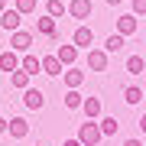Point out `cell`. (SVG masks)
Masks as SVG:
<instances>
[{"label": "cell", "instance_id": "1", "mask_svg": "<svg viewBox=\"0 0 146 146\" xmlns=\"http://www.w3.org/2000/svg\"><path fill=\"white\" fill-rule=\"evenodd\" d=\"M78 140H81V146H98L101 140H104V133H101L98 120H84L81 130H78Z\"/></svg>", "mask_w": 146, "mask_h": 146}, {"label": "cell", "instance_id": "2", "mask_svg": "<svg viewBox=\"0 0 146 146\" xmlns=\"http://www.w3.org/2000/svg\"><path fill=\"white\" fill-rule=\"evenodd\" d=\"M10 49H13V52H29V49H33V33H26V29H13L10 33Z\"/></svg>", "mask_w": 146, "mask_h": 146}, {"label": "cell", "instance_id": "3", "mask_svg": "<svg viewBox=\"0 0 146 146\" xmlns=\"http://www.w3.org/2000/svg\"><path fill=\"white\" fill-rule=\"evenodd\" d=\"M110 65V52H104V49H88V68L91 72H107Z\"/></svg>", "mask_w": 146, "mask_h": 146}, {"label": "cell", "instance_id": "4", "mask_svg": "<svg viewBox=\"0 0 146 146\" xmlns=\"http://www.w3.org/2000/svg\"><path fill=\"white\" fill-rule=\"evenodd\" d=\"M72 42H75L78 49H84V52H88V49L94 46V33H91V26H78V29L72 33Z\"/></svg>", "mask_w": 146, "mask_h": 146}, {"label": "cell", "instance_id": "5", "mask_svg": "<svg viewBox=\"0 0 146 146\" xmlns=\"http://www.w3.org/2000/svg\"><path fill=\"white\" fill-rule=\"evenodd\" d=\"M136 29H140V23H136V13H123V16H120V20H117V33H120V36H133V33Z\"/></svg>", "mask_w": 146, "mask_h": 146}, {"label": "cell", "instance_id": "6", "mask_svg": "<svg viewBox=\"0 0 146 146\" xmlns=\"http://www.w3.org/2000/svg\"><path fill=\"white\" fill-rule=\"evenodd\" d=\"M20 23H23V13L16 10V7H13V10H3V13H0V26H3L7 33L20 29Z\"/></svg>", "mask_w": 146, "mask_h": 146}, {"label": "cell", "instance_id": "7", "mask_svg": "<svg viewBox=\"0 0 146 146\" xmlns=\"http://www.w3.org/2000/svg\"><path fill=\"white\" fill-rule=\"evenodd\" d=\"M78 52H81V49L75 46V42H72V46H58V49H55V58L68 68V65H75V62H78Z\"/></svg>", "mask_w": 146, "mask_h": 146}, {"label": "cell", "instance_id": "8", "mask_svg": "<svg viewBox=\"0 0 146 146\" xmlns=\"http://www.w3.org/2000/svg\"><path fill=\"white\" fill-rule=\"evenodd\" d=\"M23 104H26L29 110H39L42 104H46V94H42L39 88H23Z\"/></svg>", "mask_w": 146, "mask_h": 146}, {"label": "cell", "instance_id": "9", "mask_svg": "<svg viewBox=\"0 0 146 146\" xmlns=\"http://www.w3.org/2000/svg\"><path fill=\"white\" fill-rule=\"evenodd\" d=\"M62 81H65V88H81V84H84V72L75 68V65H68L62 72Z\"/></svg>", "mask_w": 146, "mask_h": 146}, {"label": "cell", "instance_id": "10", "mask_svg": "<svg viewBox=\"0 0 146 146\" xmlns=\"http://www.w3.org/2000/svg\"><path fill=\"white\" fill-rule=\"evenodd\" d=\"M20 68H23L26 75H39V72H42V58H39V55H33V52H23Z\"/></svg>", "mask_w": 146, "mask_h": 146}, {"label": "cell", "instance_id": "11", "mask_svg": "<svg viewBox=\"0 0 146 146\" xmlns=\"http://www.w3.org/2000/svg\"><path fill=\"white\" fill-rule=\"evenodd\" d=\"M91 10H94V7H91V0H72V3H68V13H72L75 20H88Z\"/></svg>", "mask_w": 146, "mask_h": 146}, {"label": "cell", "instance_id": "12", "mask_svg": "<svg viewBox=\"0 0 146 146\" xmlns=\"http://www.w3.org/2000/svg\"><path fill=\"white\" fill-rule=\"evenodd\" d=\"M7 133L16 136V140H23V136L29 133V123H26L23 117H13V120H7Z\"/></svg>", "mask_w": 146, "mask_h": 146}, {"label": "cell", "instance_id": "13", "mask_svg": "<svg viewBox=\"0 0 146 146\" xmlns=\"http://www.w3.org/2000/svg\"><path fill=\"white\" fill-rule=\"evenodd\" d=\"M16 68H20V52L7 49V52L0 55V72H16Z\"/></svg>", "mask_w": 146, "mask_h": 146}, {"label": "cell", "instance_id": "14", "mask_svg": "<svg viewBox=\"0 0 146 146\" xmlns=\"http://www.w3.org/2000/svg\"><path fill=\"white\" fill-rule=\"evenodd\" d=\"M62 62H58V58H55V52L52 55H42V72H46V75H52V78H58V75H62Z\"/></svg>", "mask_w": 146, "mask_h": 146}, {"label": "cell", "instance_id": "15", "mask_svg": "<svg viewBox=\"0 0 146 146\" xmlns=\"http://www.w3.org/2000/svg\"><path fill=\"white\" fill-rule=\"evenodd\" d=\"M81 110H84L88 120H98L101 117V98H84L81 101Z\"/></svg>", "mask_w": 146, "mask_h": 146}, {"label": "cell", "instance_id": "16", "mask_svg": "<svg viewBox=\"0 0 146 146\" xmlns=\"http://www.w3.org/2000/svg\"><path fill=\"white\" fill-rule=\"evenodd\" d=\"M58 26H55V16H39V20H36V33H42V36H52V33H55Z\"/></svg>", "mask_w": 146, "mask_h": 146}, {"label": "cell", "instance_id": "17", "mask_svg": "<svg viewBox=\"0 0 146 146\" xmlns=\"http://www.w3.org/2000/svg\"><path fill=\"white\" fill-rule=\"evenodd\" d=\"M29 78H33V75H26V72H23V68H16V72H10V84H13L16 91L29 88Z\"/></svg>", "mask_w": 146, "mask_h": 146}, {"label": "cell", "instance_id": "18", "mask_svg": "<svg viewBox=\"0 0 146 146\" xmlns=\"http://www.w3.org/2000/svg\"><path fill=\"white\" fill-rule=\"evenodd\" d=\"M127 72H130V75H143L146 72V62H143V55H127Z\"/></svg>", "mask_w": 146, "mask_h": 146}, {"label": "cell", "instance_id": "19", "mask_svg": "<svg viewBox=\"0 0 146 146\" xmlns=\"http://www.w3.org/2000/svg\"><path fill=\"white\" fill-rule=\"evenodd\" d=\"M120 49H123V36H120V33H110V36L104 39V52H120Z\"/></svg>", "mask_w": 146, "mask_h": 146}, {"label": "cell", "instance_id": "20", "mask_svg": "<svg viewBox=\"0 0 146 146\" xmlns=\"http://www.w3.org/2000/svg\"><path fill=\"white\" fill-rule=\"evenodd\" d=\"M98 127H101V133H104V136H114V133L120 130V123H117L114 117H98Z\"/></svg>", "mask_w": 146, "mask_h": 146}, {"label": "cell", "instance_id": "21", "mask_svg": "<svg viewBox=\"0 0 146 146\" xmlns=\"http://www.w3.org/2000/svg\"><path fill=\"white\" fill-rule=\"evenodd\" d=\"M81 101H84V94H78V88H68V94H65V107L68 110H78Z\"/></svg>", "mask_w": 146, "mask_h": 146}, {"label": "cell", "instance_id": "22", "mask_svg": "<svg viewBox=\"0 0 146 146\" xmlns=\"http://www.w3.org/2000/svg\"><path fill=\"white\" fill-rule=\"evenodd\" d=\"M46 13H49V16H55V20H58L62 13H68V7L62 3V0H49V3H46Z\"/></svg>", "mask_w": 146, "mask_h": 146}, {"label": "cell", "instance_id": "23", "mask_svg": "<svg viewBox=\"0 0 146 146\" xmlns=\"http://www.w3.org/2000/svg\"><path fill=\"white\" fill-rule=\"evenodd\" d=\"M123 101H127V104H140V101H143V91L140 88H127L123 91Z\"/></svg>", "mask_w": 146, "mask_h": 146}, {"label": "cell", "instance_id": "24", "mask_svg": "<svg viewBox=\"0 0 146 146\" xmlns=\"http://www.w3.org/2000/svg\"><path fill=\"white\" fill-rule=\"evenodd\" d=\"M16 10H20L23 16H26V13H33V10H36V0H16Z\"/></svg>", "mask_w": 146, "mask_h": 146}, {"label": "cell", "instance_id": "25", "mask_svg": "<svg viewBox=\"0 0 146 146\" xmlns=\"http://www.w3.org/2000/svg\"><path fill=\"white\" fill-rule=\"evenodd\" d=\"M130 7H133V13H136V16H143V13H146V0H130Z\"/></svg>", "mask_w": 146, "mask_h": 146}, {"label": "cell", "instance_id": "26", "mask_svg": "<svg viewBox=\"0 0 146 146\" xmlns=\"http://www.w3.org/2000/svg\"><path fill=\"white\" fill-rule=\"evenodd\" d=\"M62 146H81V140H78V136H75V140H65Z\"/></svg>", "mask_w": 146, "mask_h": 146}, {"label": "cell", "instance_id": "27", "mask_svg": "<svg viewBox=\"0 0 146 146\" xmlns=\"http://www.w3.org/2000/svg\"><path fill=\"white\" fill-rule=\"evenodd\" d=\"M3 133H7V120L0 117V136H3Z\"/></svg>", "mask_w": 146, "mask_h": 146}, {"label": "cell", "instance_id": "28", "mask_svg": "<svg viewBox=\"0 0 146 146\" xmlns=\"http://www.w3.org/2000/svg\"><path fill=\"white\" fill-rule=\"evenodd\" d=\"M123 146H143V143H140V140H127Z\"/></svg>", "mask_w": 146, "mask_h": 146}, {"label": "cell", "instance_id": "29", "mask_svg": "<svg viewBox=\"0 0 146 146\" xmlns=\"http://www.w3.org/2000/svg\"><path fill=\"white\" fill-rule=\"evenodd\" d=\"M140 130H143V133H146V114H143V120H140Z\"/></svg>", "mask_w": 146, "mask_h": 146}, {"label": "cell", "instance_id": "30", "mask_svg": "<svg viewBox=\"0 0 146 146\" xmlns=\"http://www.w3.org/2000/svg\"><path fill=\"white\" fill-rule=\"evenodd\" d=\"M107 3H110V7H120V3H123V0H107Z\"/></svg>", "mask_w": 146, "mask_h": 146}, {"label": "cell", "instance_id": "31", "mask_svg": "<svg viewBox=\"0 0 146 146\" xmlns=\"http://www.w3.org/2000/svg\"><path fill=\"white\" fill-rule=\"evenodd\" d=\"M3 10H7V0H0V13H3Z\"/></svg>", "mask_w": 146, "mask_h": 146}, {"label": "cell", "instance_id": "32", "mask_svg": "<svg viewBox=\"0 0 146 146\" xmlns=\"http://www.w3.org/2000/svg\"><path fill=\"white\" fill-rule=\"evenodd\" d=\"M143 98H146V94H143Z\"/></svg>", "mask_w": 146, "mask_h": 146}]
</instances>
